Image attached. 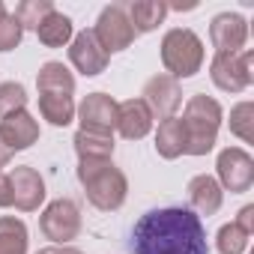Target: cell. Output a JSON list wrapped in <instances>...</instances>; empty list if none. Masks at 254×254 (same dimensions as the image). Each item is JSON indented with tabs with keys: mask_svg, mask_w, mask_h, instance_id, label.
Instances as JSON below:
<instances>
[{
	"mask_svg": "<svg viewBox=\"0 0 254 254\" xmlns=\"http://www.w3.org/2000/svg\"><path fill=\"white\" fill-rule=\"evenodd\" d=\"M135 254H206L203 221L186 206L150 209L135 221L132 230Z\"/></svg>",
	"mask_w": 254,
	"mask_h": 254,
	"instance_id": "1",
	"label": "cell"
},
{
	"mask_svg": "<svg viewBox=\"0 0 254 254\" xmlns=\"http://www.w3.org/2000/svg\"><path fill=\"white\" fill-rule=\"evenodd\" d=\"M78 180H81L90 203L105 212L120 209L126 200V191H129V183H126L123 171L111 159H84L78 165Z\"/></svg>",
	"mask_w": 254,
	"mask_h": 254,
	"instance_id": "2",
	"label": "cell"
},
{
	"mask_svg": "<svg viewBox=\"0 0 254 254\" xmlns=\"http://www.w3.org/2000/svg\"><path fill=\"white\" fill-rule=\"evenodd\" d=\"M183 126H186V153L189 156H206L215 147V135H218V126H221V105L203 93L191 96L186 102Z\"/></svg>",
	"mask_w": 254,
	"mask_h": 254,
	"instance_id": "3",
	"label": "cell"
},
{
	"mask_svg": "<svg viewBox=\"0 0 254 254\" xmlns=\"http://www.w3.org/2000/svg\"><path fill=\"white\" fill-rule=\"evenodd\" d=\"M162 63L171 78H191L203 66V42L189 27H174L162 39Z\"/></svg>",
	"mask_w": 254,
	"mask_h": 254,
	"instance_id": "4",
	"label": "cell"
},
{
	"mask_svg": "<svg viewBox=\"0 0 254 254\" xmlns=\"http://www.w3.org/2000/svg\"><path fill=\"white\" fill-rule=\"evenodd\" d=\"M93 36L96 42L102 45L105 54H114V51H123V48H129L135 42V27L129 21V12H126V6L114 3V6H105L96 27H93Z\"/></svg>",
	"mask_w": 254,
	"mask_h": 254,
	"instance_id": "5",
	"label": "cell"
},
{
	"mask_svg": "<svg viewBox=\"0 0 254 254\" xmlns=\"http://www.w3.org/2000/svg\"><path fill=\"white\" fill-rule=\"evenodd\" d=\"M254 54L251 51H236V54H215L209 63V78L218 90L224 93H242L254 75H251Z\"/></svg>",
	"mask_w": 254,
	"mask_h": 254,
	"instance_id": "6",
	"label": "cell"
},
{
	"mask_svg": "<svg viewBox=\"0 0 254 254\" xmlns=\"http://www.w3.org/2000/svg\"><path fill=\"white\" fill-rule=\"evenodd\" d=\"M39 230L45 233V239H51L57 245L72 242L81 233V212H78V206L72 200H66V197L48 203L45 212L39 215Z\"/></svg>",
	"mask_w": 254,
	"mask_h": 254,
	"instance_id": "7",
	"label": "cell"
},
{
	"mask_svg": "<svg viewBox=\"0 0 254 254\" xmlns=\"http://www.w3.org/2000/svg\"><path fill=\"white\" fill-rule=\"evenodd\" d=\"M141 99H144V105L150 108L153 117L171 120V117L177 114V108L183 105V90H180L177 78H171V75H153V78L144 84Z\"/></svg>",
	"mask_w": 254,
	"mask_h": 254,
	"instance_id": "8",
	"label": "cell"
},
{
	"mask_svg": "<svg viewBox=\"0 0 254 254\" xmlns=\"http://www.w3.org/2000/svg\"><path fill=\"white\" fill-rule=\"evenodd\" d=\"M218 180L227 191H248L251 183H254V162L245 150L239 147H227L218 153Z\"/></svg>",
	"mask_w": 254,
	"mask_h": 254,
	"instance_id": "9",
	"label": "cell"
},
{
	"mask_svg": "<svg viewBox=\"0 0 254 254\" xmlns=\"http://www.w3.org/2000/svg\"><path fill=\"white\" fill-rule=\"evenodd\" d=\"M81 132H93V135H111L117 129V102L108 93H90L81 108Z\"/></svg>",
	"mask_w": 254,
	"mask_h": 254,
	"instance_id": "10",
	"label": "cell"
},
{
	"mask_svg": "<svg viewBox=\"0 0 254 254\" xmlns=\"http://www.w3.org/2000/svg\"><path fill=\"white\" fill-rule=\"evenodd\" d=\"M209 39L215 45V54H236L248 39V24L236 12H221L209 24Z\"/></svg>",
	"mask_w": 254,
	"mask_h": 254,
	"instance_id": "11",
	"label": "cell"
},
{
	"mask_svg": "<svg viewBox=\"0 0 254 254\" xmlns=\"http://www.w3.org/2000/svg\"><path fill=\"white\" fill-rule=\"evenodd\" d=\"M9 189H12V203L24 212H33L39 209V203L45 200V183L39 177V171L21 165V168H12L9 174Z\"/></svg>",
	"mask_w": 254,
	"mask_h": 254,
	"instance_id": "12",
	"label": "cell"
},
{
	"mask_svg": "<svg viewBox=\"0 0 254 254\" xmlns=\"http://www.w3.org/2000/svg\"><path fill=\"white\" fill-rule=\"evenodd\" d=\"M69 60H72V66H75L81 75H87V78L105 72V66H108V54H105L102 45L96 42L93 30H81V33L72 39V45H69Z\"/></svg>",
	"mask_w": 254,
	"mask_h": 254,
	"instance_id": "13",
	"label": "cell"
},
{
	"mask_svg": "<svg viewBox=\"0 0 254 254\" xmlns=\"http://www.w3.org/2000/svg\"><path fill=\"white\" fill-rule=\"evenodd\" d=\"M153 129V114L144 99H126L117 105V132L126 141H141Z\"/></svg>",
	"mask_w": 254,
	"mask_h": 254,
	"instance_id": "14",
	"label": "cell"
},
{
	"mask_svg": "<svg viewBox=\"0 0 254 254\" xmlns=\"http://www.w3.org/2000/svg\"><path fill=\"white\" fill-rule=\"evenodd\" d=\"M0 141H3L12 153L15 150H27L30 144L39 141V123L27 114V111H15L0 120Z\"/></svg>",
	"mask_w": 254,
	"mask_h": 254,
	"instance_id": "15",
	"label": "cell"
},
{
	"mask_svg": "<svg viewBox=\"0 0 254 254\" xmlns=\"http://www.w3.org/2000/svg\"><path fill=\"white\" fill-rule=\"evenodd\" d=\"M189 203H191L197 218L200 215H215L221 209V186L212 177H206V174L191 177V183H189Z\"/></svg>",
	"mask_w": 254,
	"mask_h": 254,
	"instance_id": "16",
	"label": "cell"
},
{
	"mask_svg": "<svg viewBox=\"0 0 254 254\" xmlns=\"http://www.w3.org/2000/svg\"><path fill=\"white\" fill-rule=\"evenodd\" d=\"M156 153L162 159H177V156L186 153V126H183V117H171V120L159 123Z\"/></svg>",
	"mask_w": 254,
	"mask_h": 254,
	"instance_id": "17",
	"label": "cell"
},
{
	"mask_svg": "<svg viewBox=\"0 0 254 254\" xmlns=\"http://www.w3.org/2000/svg\"><path fill=\"white\" fill-rule=\"evenodd\" d=\"M126 12H129V21H132L135 33H150L165 21L168 3H162V0H138V3L126 6Z\"/></svg>",
	"mask_w": 254,
	"mask_h": 254,
	"instance_id": "18",
	"label": "cell"
},
{
	"mask_svg": "<svg viewBox=\"0 0 254 254\" xmlns=\"http://www.w3.org/2000/svg\"><path fill=\"white\" fill-rule=\"evenodd\" d=\"M36 87H39V93H66V96H72L75 78L63 63L48 60V63H42V69L36 75Z\"/></svg>",
	"mask_w": 254,
	"mask_h": 254,
	"instance_id": "19",
	"label": "cell"
},
{
	"mask_svg": "<svg viewBox=\"0 0 254 254\" xmlns=\"http://www.w3.org/2000/svg\"><path fill=\"white\" fill-rule=\"evenodd\" d=\"M39 114L51 126H69L75 117V102L66 93H39Z\"/></svg>",
	"mask_w": 254,
	"mask_h": 254,
	"instance_id": "20",
	"label": "cell"
},
{
	"mask_svg": "<svg viewBox=\"0 0 254 254\" xmlns=\"http://www.w3.org/2000/svg\"><path fill=\"white\" fill-rule=\"evenodd\" d=\"M36 33H39V42H42V45H48V48H63V45L72 39V18L54 9V12L36 27Z\"/></svg>",
	"mask_w": 254,
	"mask_h": 254,
	"instance_id": "21",
	"label": "cell"
},
{
	"mask_svg": "<svg viewBox=\"0 0 254 254\" xmlns=\"http://www.w3.org/2000/svg\"><path fill=\"white\" fill-rule=\"evenodd\" d=\"M0 254H27V227L21 218H0Z\"/></svg>",
	"mask_w": 254,
	"mask_h": 254,
	"instance_id": "22",
	"label": "cell"
},
{
	"mask_svg": "<svg viewBox=\"0 0 254 254\" xmlns=\"http://www.w3.org/2000/svg\"><path fill=\"white\" fill-rule=\"evenodd\" d=\"M75 153L78 159H111L114 156V135H93V132H78L75 135Z\"/></svg>",
	"mask_w": 254,
	"mask_h": 254,
	"instance_id": "23",
	"label": "cell"
},
{
	"mask_svg": "<svg viewBox=\"0 0 254 254\" xmlns=\"http://www.w3.org/2000/svg\"><path fill=\"white\" fill-rule=\"evenodd\" d=\"M51 12H54V3H48V0H24V3L15 6L12 18L21 24V30H36Z\"/></svg>",
	"mask_w": 254,
	"mask_h": 254,
	"instance_id": "24",
	"label": "cell"
},
{
	"mask_svg": "<svg viewBox=\"0 0 254 254\" xmlns=\"http://www.w3.org/2000/svg\"><path fill=\"white\" fill-rule=\"evenodd\" d=\"M230 132L239 135L245 144L254 141V105L251 102H239L230 111Z\"/></svg>",
	"mask_w": 254,
	"mask_h": 254,
	"instance_id": "25",
	"label": "cell"
},
{
	"mask_svg": "<svg viewBox=\"0 0 254 254\" xmlns=\"http://www.w3.org/2000/svg\"><path fill=\"white\" fill-rule=\"evenodd\" d=\"M248 236H251V233H245L236 221H233V224H224V227L218 230V251H221V254H242V251L248 248Z\"/></svg>",
	"mask_w": 254,
	"mask_h": 254,
	"instance_id": "26",
	"label": "cell"
},
{
	"mask_svg": "<svg viewBox=\"0 0 254 254\" xmlns=\"http://www.w3.org/2000/svg\"><path fill=\"white\" fill-rule=\"evenodd\" d=\"M24 105H27V90L21 84H15V81L0 84V117L24 111Z\"/></svg>",
	"mask_w": 254,
	"mask_h": 254,
	"instance_id": "27",
	"label": "cell"
},
{
	"mask_svg": "<svg viewBox=\"0 0 254 254\" xmlns=\"http://www.w3.org/2000/svg\"><path fill=\"white\" fill-rule=\"evenodd\" d=\"M21 36H24L21 24L3 9V3H0V51H12V48H18Z\"/></svg>",
	"mask_w": 254,
	"mask_h": 254,
	"instance_id": "28",
	"label": "cell"
},
{
	"mask_svg": "<svg viewBox=\"0 0 254 254\" xmlns=\"http://www.w3.org/2000/svg\"><path fill=\"white\" fill-rule=\"evenodd\" d=\"M236 224H239L245 233H254V206H242V209H239Z\"/></svg>",
	"mask_w": 254,
	"mask_h": 254,
	"instance_id": "29",
	"label": "cell"
},
{
	"mask_svg": "<svg viewBox=\"0 0 254 254\" xmlns=\"http://www.w3.org/2000/svg\"><path fill=\"white\" fill-rule=\"evenodd\" d=\"M0 206H12V189H9V177L0 174Z\"/></svg>",
	"mask_w": 254,
	"mask_h": 254,
	"instance_id": "30",
	"label": "cell"
},
{
	"mask_svg": "<svg viewBox=\"0 0 254 254\" xmlns=\"http://www.w3.org/2000/svg\"><path fill=\"white\" fill-rule=\"evenodd\" d=\"M36 254H81L78 248H66V245H54V248H42Z\"/></svg>",
	"mask_w": 254,
	"mask_h": 254,
	"instance_id": "31",
	"label": "cell"
},
{
	"mask_svg": "<svg viewBox=\"0 0 254 254\" xmlns=\"http://www.w3.org/2000/svg\"><path fill=\"white\" fill-rule=\"evenodd\" d=\"M9 159H12V150H9L3 141H0V168H6V165H9Z\"/></svg>",
	"mask_w": 254,
	"mask_h": 254,
	"instance_id": "32",
	"label": "cell"
}]
</instances>
